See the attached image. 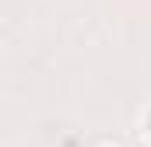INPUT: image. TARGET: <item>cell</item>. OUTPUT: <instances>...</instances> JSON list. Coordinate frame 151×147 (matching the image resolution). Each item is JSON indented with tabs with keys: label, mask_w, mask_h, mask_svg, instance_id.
I'll return each instance as SVG.
<instances>
[{
	"label": "cell",
	"mask_w": 151,
	"mask_h": 147,
	"mask_svg": "<svg viewBox=\"0 0 151 147\" xmlns=\"http://www.w3.org/2000/svg\"><path fill=\"white\" fill-rule=\"evenodd\" d=\"M99 147H123V144L113 140V137H99Z\"/></svg>",
	"instance_id": "6da1fadb"
}]
</instances>
